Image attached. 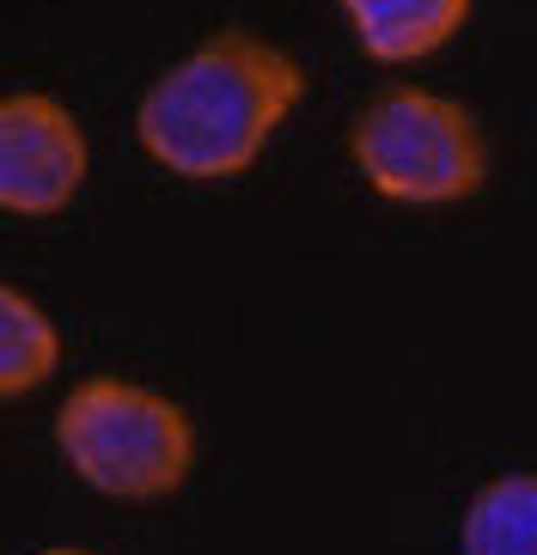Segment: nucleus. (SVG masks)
Masks as SVG:
<instances>
[{"mask_svg":"<svg viewBox=\"0 0 537 555\" xmlns=\"http://www.w3.org/2000/svg\"><path fill=\"white\" fill-rule=\"evenodd\" d=\"M55 446L104 501H165L190 482L195 427L171 397L129 378H86L55 409Z\"/></svg>","mask_w":537,"mask_h":555,"instance_id":"nucleus-2","label":"nucleus"},{"mask_svg":"<svg viewBox=\"0 0 537 555\" xmlns=\"http://www.w3.org/2000/svg\"><path fill=\"white\" fill-rule=\"evenodd\" d=\"M306 74L287 50L251 31H220L195 43L178 67L146 86L135 134L153 165L190 183H220L257 165L269 134L293 116Z\"/></svg>","mask_w":537,"mask_h":555,"instance_id":"nucleus-1","label":"nucleus"},{"mask_svg":"<svg viewBox=\"0 0 537 555\" xmlns=\"http://www.w3.org/2000/svg\"><path fill=\"white\" fill-rule=\"evenodd\" d=\"M336 7L373 62H422L446 50L471 18V0H336Z\"/></svg>","mask_w":537,"mask_h":555,"instance_id":"nucleus-5","label":"nucleus"},{"mask_svg":"<svg viewBox=\"0 0 537 555\" xmlns=\"http://www.w3.org/2000/svg\"><path fill=\"white\" fill-rule=\"evenodd\" d=\"M43 555H92V550H43Z\"/></svg>","mask_w":537,"mask_h":555,"instance_id":"nucleus-8","label":"nucleus"},{"mask_svg":"<svg viewBox=\"0 0 537 555\" xmlns=\"http://www.w3.org/2000/svg\"><path fill=\"white\" fill-rule=\"evenodd\" d=\"M55 360H62V336L43 318V306L0 281V397L37 391L55 373Z\"/></svg>","mask_w":537,"mask_h":555,"instance_id":"nucleus-7","label":"nucleus"},{"mask_svg":"<svg viewBox=\"0 0 537 555\" xmlns=\"http://www.w3.org/2000/svg\"><path fill=\"white\" fill-rule=\"evenodd\" d=\"M464 555H537V476L513 470L476 489L458 525Z\"/></svg>","mask_w":537,"mask_h":555,"instance_id":"nucleus-6","label":"nucleus"},{"mask_svg":"<svg viewBox=\"0 0 537 555\" xmlns=\"http://www.w3.org/2000/svg\"><path fill=\"white\" fill-rule=\"evenodd\" d=\"M86 183V134L62 99L13 92L0 99V214H62Z\"/></svg>","mask_w":537,"mask_h":555,"instance_id":"nucleus-4","label":"nucleus"},{"mask_svg":"<svg viewBox=\"0 0 537 555\" xmlns=\"http://www.w3.org/2000/svg\"><path fill=\"white\" fill-rule=\"evenodd\" d=\"M348 153L367 190L404 208H446L483 190L488 141L464 104L422 92V86H391L379 92L348 129Z\"/></svg>","mask_w":537,"mask_h":555,"instance_id":"nucleus-3","label":"nucleus"}]
</instances>
